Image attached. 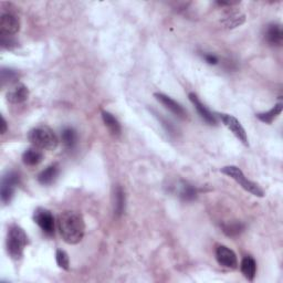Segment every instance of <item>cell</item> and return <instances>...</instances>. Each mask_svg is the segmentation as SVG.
Wrapping results in <instances>:
<instances>
[{"instance_id": "6da1fadb", "label": "cell", "mask_w": 283, "mask_h": 283, "mask_svg": "<svg viewBox=\"0 0 283 283\" xmlns=\"http://www.w3.org/2000/svg\"><path fill=\"white\" fill-rule=\"evenodd\" d=\"M58 228L64 242L76 244L81 242L86 233L83 217L75 211H64L58 218Z\"/></svg>"}, {"instance_id": "7a4b0ae2", "label": "cell", "mask_w": 283, "mask_h": 283, "mask_svg": "<svg viewBox=\"0 0 283 283\" xmlns=\"http://www.w3.org/2000/svg\"><path fill=\"white\" fill-rule=\"evenodd\" d=\"M28 139L32 145L40 150L53 151L59 145V138L54 131L46 125L32 128L28 134Z\"/></svg>"}, {"instance_id": "3957f363", "label": "cell", "mask_w": 283, "mask_h": 283, "mask_svg": "<svg viewBox=\"0 0 283 283\" xmlns=\"http://www.w3.org/2000/svg\"><path fill=\"white\" fill-rule=\"evenodd\" d=\"M27 244L28 236L24 230L18 224L10 226L7 235V251L11 258L14 260H20Z\"/></svg>"}, {"instance_id": "277c9868", "label": "cell", "mask_w": 283, "mask_h": 283, "mask_svg": "<svg viewBox=\"0 0 283 283\" xmlns=\"http://www.w3.org/2000/svg\"><path fill=\"white\" fill-rule=\"evenodd\" d=\"M221 173L224 174V175L233 178L234 181H236L238 184H239L244 190H247L253 196H257V197L265 196V192H263V190L256 183L249 181V179L243 175V173L239 167L226 166V167H223V168H221Z\"/></svg>"}, {"instance_id": "5b68a950", "label": "cell", "mask_w": 283, "mask_h": 283, "mask_svg": "<svg viewBox=\"0 0 283 283\" xmlns=\"http://www.w3.org/2000/svg\"><path fill=\"white\" fill-rule=\"evenodd\" d=\"M20 184V175L17 172H8L2 179V202L5 205H8L12 197H14L17 186Z\"/></svg>"}, {"instance_id": "8992f818", "label": "cell", "mask_w": 283, "mask_h": 283, "mask_svg": "<svg viewBox=\"0 0 283 283\" xmlns=\"http://www.w3.org/2000/svg\"><path fill=\"white\" fill-rule=\"evenodd\" d=\"M34 220L47 236L54 235V217L50 210L46 208H37L34 214Z\"/></svg>"}, {"instance_id": "52a82bcc", "label": "cell", "mask_w": 283, "mask_h": 283, "mask_svg": "<svg viewBox=\"0 0 283 283\" xmlns=\"http://www.w3.org/2000/svg\"><path fill=\"white\" fill-rule=\"evenodd\" d=\"M219 115H220L222 123L234 133L235 136L239 139L243 145L248 146L249 143H248L247 133H246V130L243 128V126L241 125L240 122L238 121L235 117H233V115H229V114H219Z\"/></svg>"}, {"instance_id": "ba28073f", "label": "cell", "mask_w": 283, "mask_h": 283, "mask_svg": "<svg viewBox=\"0 0 283 283\" xmlns=\"http://www.w3.org/2000/svg\"><path fill=\"white\" fill-rule=\"evenodd\" d=\"M20 30V21L14 14H4L0 18V34L3 36H14Z\"/></svg>"}, {"instance_id": "9c48e42d", "label": "cell", "mask_w": 283, "mask_h": 283, "mask_svg": "<svg viewBox=\"0 0 283 283\" xmlns=\"http://www.w3.org/2000/svg\"><path fill=\"white\" fill-rule=\"evenodd\" d=\"M216 259L220 266L228 269H237L238 259L233 250L226 246H219L216 249Z\"/></svg>"}, {"instance_id": "30bf717a", "label": "cell", "mask_w": 283, "mask_h": 283, "mask_svg": "<svg viewBox=\"0 0 283 283\" xmlns=\"http://www.w3.org/2000/svg\"><path fill=\"white\" fill-rule=\"evenodd\" d=\"M154 96H155V99L159 103H162V104L167 108V110H169L173 114H175L176 117L181 118V119L187 118V112H186L185 108L181 104H179L178 102H176L175 100H173L171 96L166 95L164 93H155V94H154Z\"/></svg>"}, {"instance_id": "8fae6325", "label": "cell", "mask_w": 283, "mask_h": 283, "mask_svg": "<svg viewBox=\"0 0 283 283\" xmlns=\"http://www.w3.org/2000/svg\"><path fill=\"white\" fill-rule=\"evenodd\" d=\"M189 100L190 102L194 104V106L196 107V110L197 112L199 113V115H201V118L205 121V122H207L208 124L210 125H216L217 123V120L215 118V115L212 114L207 107H206L204 105V103L199 100L198 96L195 94V93H189Z\"/></svg>"}, {"instance_id": "7c38bea8", "label": "cell", "mask_w": 283, "mask_h": 283, "mask_svg": "<svg viewBox=\"0 0 283 283\" xmlns=\"http://www.w3.org/2000/svg\"><path fill=\"white\" fill-rule=\"evenodd\" d=\"M7 101L12 103V104H20L28 100L29 98V90L24 84H16L11 90H9L7 93Z\"/></svg>"}, {"instance_id": "4fadbf2b", "label": "cell", "mask_w": 283, "mask_h": 283, "mask_svg": "<svg viewBox=\"0 0 283 283\" xmlns=\"http://www.w3.org/2000/svg\"><path fill=\"white\" fill-rule=\"evenodd\" d=\"M266 39L271 46H281L283 42V31L278 23H271L266 30Z\"/></svg>"}, {"instance_id": "5bb4252c", "label": "cell", "mask_w": 283, "mask_h": 283, "mask_svg": "<svg viewBox=\"0 0 283 283\" xmlns=\"http://www.w3.org/2000/svg\"><path fill=\"white\" fill-rule=\"evenodd\" d=\"M43 159V153L42 150L38 149V147L32 146L30 149L25 150L22 154V162L27 166H36L40 164Z\"/></svg>"}, {"instance_id": "9a60e30c", "label": "cell", "mask_w": 283, "mask_h": 283, "mask_svg": "<svg viewBox=\"0 0 283 283\" xmlns=\"http://www.w3.org/2000/svg\"><path fill=\"white\" fill-rule=\"evenodd\" d=\"M60 168L56 164H52L48 166L46 169L42 171L39 175H38V182L41 185H51L55 182V179L59 176Z\"/></svg>"}, {"instance_id": "2e32d148", "label": "cell", "mask_w": 283, "mask_h": 283, "mask_svg": "<svg viewBox=\"0 0 283 283\" xmlns=\"http://www.w3.org/2000/svg\"><path fill=\"white\" fill-rule=\"evenodd\" d=\"M241 272L248 281H253L257 274V262L252 257H244L240 265Z\"/></svg>"}, {"instance_id": "e0dca14e", "label": "cell", "mask_w": 283, "mask_h": 283, "mask_svg": "<svg viewBox=\"0 0 283 283\" xmlns=\"http://www.w3.org/2000/svg\"><path fill=\"white\" fill-rule=\"evenodd\" d=\"M102 119L105 126L108 128V131L111 132V134L114 135V136H120L122 132L120 122L115 119L110 112L106 111H102Z\"/></svg>"}, {"instance_id": "ac0fdd59", "label": "cell", "mask_w": 283, "mask_h": 283, "mask_svg": "<svg viewBox=\"0 0 283 283\" xmlns=\"http://www.w3.org/2000/svg\"><path fill=\"white\" fill-rule=\"evenodd\" d=\"M125 210V192L121 186H118L114 192V214L117 217L123 215Z\"/></svg>"}, {"instance_id": "d6986e66", "label": "cell", "mask_w": 283, "mask_h": 283, "mask_svg": "<svg viewBox=\"0 0 283 283\" xmlns=\"http://www.w3.org/2000/svg\"><path fill=\"white\" fill-rule=\"evenodd\" d=\"M282 108H283L282 103H278V104H275L271 108V110H269L268 112H263V113L257 114V118H258L261 122H263V123L271 124L272 122L281 114Z\"/></svg>"}, {"instance_id": "ffe728a7", "label": "cell", "mask_w": 283, "mask_h": 283, "mask_svg": "<svg viewBox=\"0 0 283 283\" xmlns=\"http://www.w3.org/2000/svg\"><path fill=\"white\" fill-rule=\"evenodd\" d=\"M197 189L187 183H182V185L178 186V196L181 197L185 202L195 201L197 198Z\"/></svg>"}, {"instance_id": "44dd1931", "label": "cell", "mask_w": 283, "mask_h": 283, "mask_svg": "<svg viewBox=\"0 0 283 283\" xmlns=\"http://www.w3.org/2000/svg\"><path fill=\"white\" fill-rule=\"evenodd\" d=\"M61 139L63 145L69 150H72L78 140V135L72 127H66L61 133Z\"/></svg>"}, {"instance_id": "7402d4cb", "label": "cell", "mask_w": 283, "mask_h": 283, "mask_svg": "<svg viewBox=\"0 0 283 283\" xmlns=\"http://www.w3.org/2000/svg\"><path fill=\"white\" fill-rule=\"evenodd\" d=\"M244 229H246V226H244V223H242L240 221L228 222V223L222 224V231L228 237H237V236H239L240 234L243 233Z\"/></svg>"}, {"instance_id": "603a6c76", "label": "cell", "mask_w": 283, "mask_h": 283, "mask_svg": "<svg viewBox=\"0 0 283 283\" xmlns=\"http://www.w3.org/2000/svg\"><path fill=\"white\" fill-rule=\"evenodd\" d=\"M19 79V73L16 70L12 69H2V87L4 88L7 84H12Z\"/></svg>"}, {"instance_id": "cb8c5ba5", "label": "cell", "mask_w": 283, "mask_h": 283, "mask_svg": "<svg viewBox=\"0 0 283 283\" xmlns=\"http://www.w3.org/2000/svg\"><path fill=\"white\" fill-rule=\"evenodd\" d=\"M55 260L58 266L62 268L63 270H69L70 268V259L68 253L64 250H56L55 252Z\"/></svg>"}, {"instance_id": "d4e9b609", "label": "cell", "mask_w": 283, "mask_h": 283, "mask_svg": "<svg viewBox=\"0 0 283 283\" xmlns=\"http://www.w3.org/2000/svg\"><path fill=\"white\" fill-rule=\"evenodd\" d=\"M244 20H246V17L242 15V16H237V17L227 19L226 21H223V23L226 24V27H228V28H235V27H238V25H240L241 23H243Z\"/></svg>"}, {"instance_id": "484cf974", "label": "cell", "mask_w": 283, "mask_h": 283, "mask_svg": "<svg viewBox=\"0 0 283 283\" xmlns=\"http://www.w3.org/2000/svg\"><path fill=\"white\" fill-rule=\"evenodd\" d=\"M17 44L18 43L14 38V36H3L2 35V46L4 48L11 49L12 47H16Z\"/></svg>"}, {"instance_id": "4316f807", "label": "cell", "mask_w": 283, "mask_h": 283, "mask_svg": "<svg viewBox=\"0 0 283 283\" xmlns=\"http://www.w3.org/2000/svg\"><path fill=\"white\" fill-rule=\"evenodd\" d=\"M204 58H205L206 62H208L209 64H217V63H218L217 56L214 55V54H211V53H206V54H204Z\"/></svg>"}, {"instance_id": "83f0119b", "label": "cell", "mask_w": 283, "mask_h": 283, "mask_svg": "<svg viewBox=\"0 0 283 283\" xmlns=\"http://www.w3.org/2000/svg\"><path fill=\"white\" fill-rule=\"evenodd\" d=\"M0 125H2V130H0V133L5 134L8 130V126H7V122H6L4 117H2V124H0Z\"/></svg>"}]
</instances>
